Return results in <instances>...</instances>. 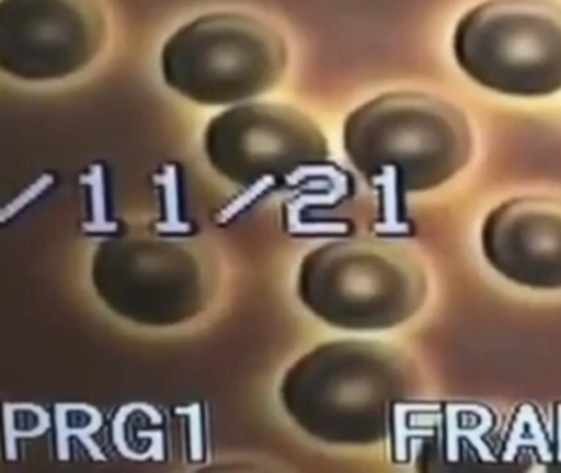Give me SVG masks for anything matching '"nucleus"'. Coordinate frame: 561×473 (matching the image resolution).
Listing matches in <instances>:
<instances>
[{"mask_svg":"<svg viewBox=\"0 0 561 473\" xmlns=\"http://www.w3.org/2000/svg\"><path fill=\"white\" fill-rule=\"evenodd\" d=\"M420 393V374L400 348L363 338L323 342L294 361L278 396L287 416L328 446L370 447L393 414Z\"/></svg>","mask_w":561,"mask_h":473,"instance_id":"obj_1","label":"nucleus"},{"mask_svg":"<svg viewBox=\"0 0 561 473\" xmlns=\"http://www.w3.org/2000/svg\"><path fill=\"white\" fill-rule=\"evenodd\" d=\"M301 304L331 327L382 332L419 314L428 298V273L415 250L396 240H331L301 258Z\"/></svg>","mask_w":561,"mask_h":473,"instance_id":"obj_2","label":"nucleus"},{"mask_svg":"<svg viewBox=\"0 0 561 473\" xmlns=\"http://www.w3.org/2000/svg\"><path fill=\"white\" fill-rule=\"evenodd\" d=\"M347 160L370 183L392 176L400 193L448 183L472 157L465 112L423 92H390L357 107L343 127Z\"/></svg>","mask_w":561,"mask_h":473,"instance_id":"obj_3","label":"nucleus"},{"mask_svg":"<svg viewBox=\"0 0 561 473\" xmlns=\"http://www.w3.org/2000/svg\"><path fill=\"white\" fill-rule=\"evenodd\" d=\"M287 65L280 33L242 13L199 16L176 30L162 49L167 85L206 107L265 94L282 81Z\"/></svg>","mask_w":561,"mask_h":473,"instance_id":"obj_4","label":"nucleus"},{"mask_svg":"<svg viewBox=\"0 0 561 473\" xmlns=\"http://www.w3.org/2000/svg\"><path fill=\"white\" fill-rule=\"evenodd\" d=\"M459 68L482 88L512 97L561 91V7L550 0H489L459 20Z\"/></svg>","mask_w":561,"mask_h":473,"instance_id":"obj_5","label":"nucleus"},{"mask_svg":"<svg viewBox=\"0 0 561 473\" xmlns=\"http://www.w3.org/2000/svg\"><path fill=\"white\" fill-rule=\"evenodd\" d=\"M91 282L107 309L144 327H175L202 314L211 281L185 243L149 233L103 240L91 259Z\"/></svg>","mask_w":561,"mask_h":473,"instance_id":"obj_6","label":"nucleus"},{"mask_svg":"<svg viewBox=\"0 0 561 473\" xmlns=\"http://www.w3.org/2000/svg\"><path fill=\"white\" fill-rule=\"evenodd\" d=\"M205 153L219 176L241 187L280 181L330 158L320 125L290 105L245 102L206 125Z\"/></svg>","mask_w":561,"mask_h":473,"instance_id":"obj_7","label":"nucleus"},{"mask_svg":"<svg viewBox=\"0 0 561 473\" xmlns=\"http://www.w3.org/2000/svg\"><path fill=\"white\" fill-rule=\"evenodd\" d=\"M106 20L94 0H2L0 68L22 81L83 71L103 48Z\"/></svg>","mask_w":561,"mask_h":473,"instance_id":"obj_8","label":"nucleus"},{"mask_svg":"<svg viewBox=\"0 0 561 473\" xmlns=\"http://www.w3.org/2000/svg\"><path fill=\"white\" fill-rule=\"evenodd\" d=\"M482 255L502 278L535 291L561 289V199L524 196L492 209Z\"/></svg>","mask_w":561,"mask_h":473,"instance_id":"obj_9","label":"nucleus"}]
</instances>
